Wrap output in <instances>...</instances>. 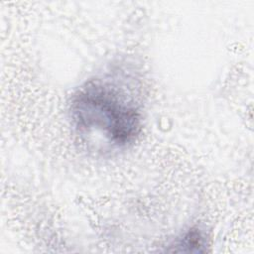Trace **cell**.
I'll use <instances>...</instances> for the list:
<instances>
[{"label": "cell", "instance_id": "2", "mask_svg": "<svg viewBox=\"0 0 254 254\" xmlns=\"http://www.w3.org/2000/svg\"><path fill=\"white\" fill-rule=\"evenodd\" d=\"M176 252H203L206 239L198 228H190L172 245Z\"/></svg>", "mask_w": 254, "mask_h": 254}, {"label": "cell", "instance_id": "1", "mask_svg": "<svg viewBox=\"0 0 254 254\" xmlns=\"http://www.w3.org/2000/svg\"><path fill=\"white\" fill-rule=\"evenodd\" d=\"M70 111L81 133L102 135L113 146L131 143L141 130V114L135 104L100 80H90L75 92Z\"/></svg>", "mask_w": 254, "mask_h": 254}]
</instances>
